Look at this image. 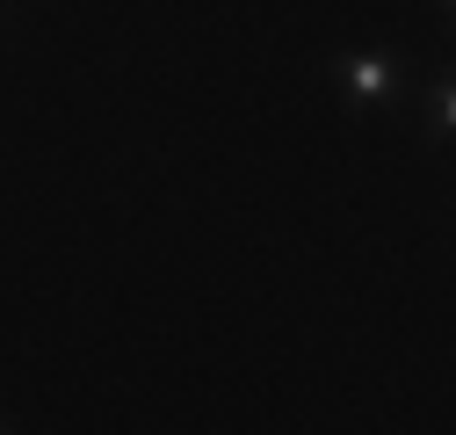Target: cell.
Returning <instances> with one entry per match:
<instances>
[{
  "instance_id": "1",
  "label": "cell",
  "mask_w": 456,
  "mask_h": 435,
  "mask_svg": "<svg viewBox=\"0 0 456 435\" xmlns=\"http://www.w3.org/2000/svg\"><path fill=\"white\" fill-rule=\"evenodd\" d=\"M391 73H398V66L384 59V51H362V59H348V66H340V87L370 102V94H384V87H391Z\"/></svg>"
}]
</instances>
